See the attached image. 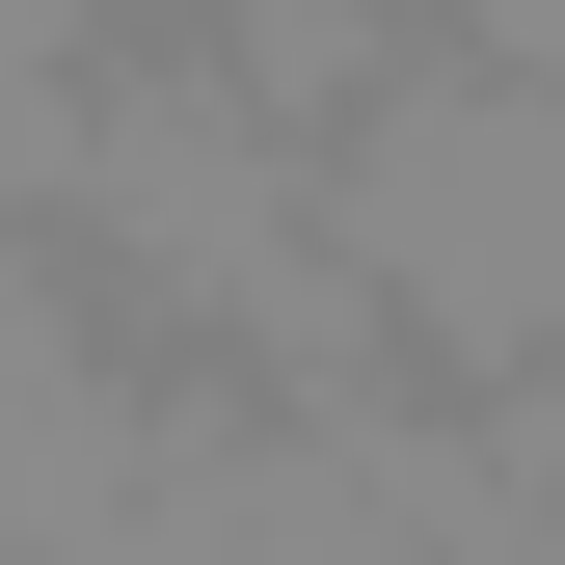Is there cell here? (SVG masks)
Masks as SVG:
<instances>
[{"label": "cell", "instance_id": "obj_1", "mask_svg": "<svg viewBox=\"0 0 565 565\" xmlns=\"http://www.w3.org/2000/svg\"><path fill=\"white\" fill-rule=\"evenodd\" d=\"M323 243H350V297L431 350V377H484V404L565 377V108L539 82L404 54V108L323 162Z\"/></svg>", "mask_w": 565, "mask_h": 565}, {"label": "cell", "instance_id": "obj_2", "mask_svg": "<svg viewBox=\"0 0 565 565\" xmlns=\"http://www.w3.org/2000/svg\"><path fill=\"white\" fill-rule=\"evenodd\" d=\"M431 28L484 54V82H539V108H565V0H431Z\"/></svg>", "mask_w": 565, "mask_h": 565}]
</instances>
